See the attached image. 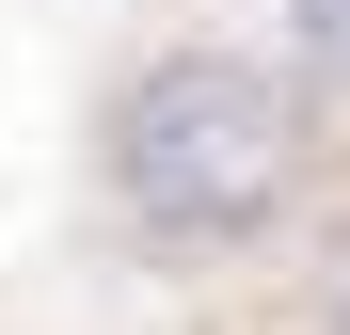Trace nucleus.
Wrapping results in <instances>:
<instances>
[{
	"label": "nucleus",
	"mask_w": 350,
	"mask_h": 335,
	"mask_svg": "<svg viewBox=\"0 0 350 335\" xmlns=\"http://www.w3.org/2000/svg\"><path fill=\"white\" fill-rule=\"evenodd\" d=\"M111 208L144 223V240L175 256H239L286 223V192H303V112H286L271 64H239V48H159V64L111 96Z\"/></svg>",
	"instance_id": "1"
},
{
	"label": "nucleus",
	"mask_w": 350,
	"mask_h": 335,
	"mask_svg": "<svg viewBox=\"0 0 350 335\" xmlns=\"http://www.w3.org/2000/svg\"><path fill=\"white\" fill-rule=\"evenodd\" d=\"M286 32H303V64L350 80V0H286Z\"/></svg>",
	"instance_id": "2"
}]
</instances>
